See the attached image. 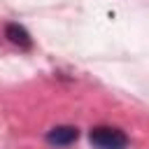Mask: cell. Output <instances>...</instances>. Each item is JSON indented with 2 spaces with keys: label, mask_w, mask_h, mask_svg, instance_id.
Returning <instances> with one entry per match:
<instances>
[{
  "label": "cell",
  "mask_w": 149,
  "mask_h": 149,
  "mask_svg": "<svg viewBox=\"0 0 149 149\" xmlns=\"http://www.w3.org/2000/svg\"><path fill=\"white\" fill-rule=\"evenodd\" d=\"M5 37H7L14 47H19V49H23V51L33 49V37H30V33H28L23 26H19V23H7V26H5Z\"/></svg>",
  "instance_id": "cell-3"
},
{
  "label": "cell",
  "mask_w": 149,
  "mask_h": 149,
  "mask_svg": "<svg viewBox=\"0 0 149 149\" xmlns=\"http://www.w3.org/2000/svg\"><path fill=\"white\" fill-rule=\"evenodd\" d=\"M88 142L93 149H126L128 137L116 126H93L88 130Z\"/></svg>",
  "instance_id": "cell-1"
},
{
  "label": "cell",
  "mask_w": 149,
  "mask_h": 149,
  "mask_svg": "<svg viewBox=\"0 0 149 149\" xmlns=\"http://www.w3.org/2000/svg\"><path fill=\"white\" fill-rule=\"evenodd\" d=\"M77 137H79L77 126H56L47 133V142L54 147H70L77 142Z\"/></svg>",
  "instance_id": "cell-2"
}]
</instances>
